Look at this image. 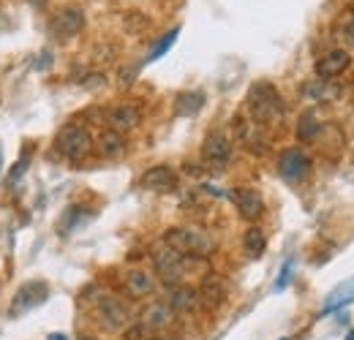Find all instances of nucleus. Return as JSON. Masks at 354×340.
Instances as JSON below:
<instances>
[{"instance_id":"nucleus-1","label":"nucleus","mask_w":354,"mask_h":340,"mask_svg":"<svg viewBox=\"0 0 354 340\" xmlns=\"http://www.w3.org/2000/svg\"><path fill=\"white\" fill-rule=\"evenodd\" d=\"M164 245L175 248L177 254L191 256V258H202V261L210 258L213 251H216L213 237L205 229H196V226H172V229H167Z\"/></svg>"},{"instance_id":"nucleus-2","label":"nucleus","mask_w":354,"mask_h":340,"mask_svg":"<svg viewBox=\"0 0 354 340\" xmlns=\"http://www.w3.org/2000/svg\"><path fill=\"white\" fill-rule=\"evenodd\" d=\"M248 112H251V120L259 123V126H275L281 123L283 117V98L270 82H257L248 90Z\"/></svg>"},{"instance_id":"nucleus-3","label":"nucleus","mask_w":354,"mask_h":340,"mask_svg":"<svg viewBox=\"0 0 354 340\" xmlns=\"http://www.w3.org/2000/svg\"><path fill=\"white\" fill-rule=\"evenodd\" d=\"M55 150L71 161V164H82L93 153V136L88 133V128L82 126H66L60 128V133L55 136Z\"/></svg>"},{"instance_id":"nucleus-4","label":"nucleus","mask_w":354,"mask_h":340,"mask_svg":"<svg viewBox=\"0 0 354 340\" xmlns=\"http://www.w3.org/2000/svg\"><path fill=\"white\" fill-rule=\"evenodd\" d=\"M95 324L104 330V332H120L131 324V310L123 299H118L115 294H104V297L95 299Z\"/></svg>"},{"instance_id":"nucleus-5","label":"nucleus","mask_w":354,"mask_h":340,"mask_svg":"<svg viewBox=\"0 0 354 340\" xmlns=\"http://www.w3.org/2000/svg\"><path fill=\"white\" fill-rule=\"evenodd\" d=\"M196 261H202V258H191V256L177 254L175 248H169V245H164V248H158V251L153 254L156 272H158L161 281H167L169 286L183 283V278L188 275L191 267H196Z\"/></svg>"},{"instance_id":"nucleus-6","label":"nucleus","mask_w":354,"mask_h":340,"mask_svg":"<svg viewBox=\"0 0 354 340\" xmlns=\"http://www.w3.org/2000/svg\"><path fill=\"white\" fill-rule=\"evenodd\" d=\"M172 324H175V310H172L167 302H150V305L142 310V316H139L136 332H139V335L158 338V335L169 332Z\"/></svg>"},{"instance_id":"nucleus-7","label":"nucleus","mask_w":354,"mask_h":340,"mask_svg":"<svg viewBox=\"0 0 354 340\" xmlns=\"http://www.w3.org/2000/svg\"><path fill=\"white\" fill-rule=\"evenodd\" d=\"M202 161L210 169H226V164L232 161V139L221 131H210L202 142Z\"/></svg>"},{"instance_id":"nucleus-8","label":"nucleus","mask_w":354,"mask_h":340,"mask_svg":"<svg viewBox=\"0 0 354 340\" xmlns=\"http://www.w3.org/2000/svg\"><path fill=\"white\" fill-rule=\"evenodd\" d=\"M278 174H281L286 182H303L310 174V158L303 150H297V147L283 150V153L278 155Z\"/></svg>"},{"instance_id":"nucleus-9","label":"nucleus","mask_w":354,"mask_h":340,"mask_svg":"<svg viewBox=\"0 0 354 340\" xmlns=\"http://www.w3.org/2000/svg\"><path fill=\"white\" fill-rule=\"evenodd\" d=\"M49 297V286H46L44 281H30V283H25L14 299H11V308H8V313L11 316H19V313H28V310H33V308H39L44 299Z\"/></svg>"},{"instance_id":"nucleus-10","label":"nucleus","mask_w":354,"mask_h":340,"mask_svg":"<svg viewBox=\"0 0 354 340\" xmlns=\"http://www.w3.org/2000/svg\"><path fill=\"white\" fill-rule=\"evenodd\" d=\"M49 28H52V33H55L57 39H74V36L85 28V14H82V8H77V6H66V8H60V11L52 17Z\"/></svg>"},{"instance_id":"nucleus-11","label":"nucleus","mask_w":354,"mask_h":340,"mask_svg":"<svg viewBox=\"0 0 354 340\" xmlns=\"http://www.w3.org/2000/svg\"><path fill=\"white\" fill-rule=\"evenodd\" d=\"M139 185L145 191H156V193H167L177 188V171L167 164H156L139 177Z\"/></svg>"},{"instance_id":"nucleus-12","label":"nucleus","mask_w":354,"mask_h":340,"mask_svg":"<svg viewBox=\"0 0 354 340\" xmlns=\"http://www.w3.org/2000/svg\"><path fill=\"white\" fill-rule=\"evenodd\" d=\"M229 199L234 202V207H237V213L243 215L245 220H257L259 215L265 213V202H262V193L257 191V188H234L232 193H229Z\"/></svg>"},{"instance_id":"nucleus-13","label":"nucleus","mask_w":354,"mask_h":340,"mask_svg":"<svg viewBox=\"0 0 354 340\" xmlns=\"http://www.w3.org/2000/svg\"><path fill=\"white\" fill-rule=\"evenodd\" d=\"M349 66H352V57H349L346 49H330L322 60H316V77L322 82H330V79L341 77Z\"/></svg>"},{"instance_id":"nucleus-14","label":"nucleus","mask_w":354,"mask_h":340,"mask_svg":"<svg viewBox=\"0 0 354 340\" xmlns=\"http://www.w3.org/2000/svg\"><path fill=\"white\" fill-rule=\"evenodd\" d=\"M232 126H234V133H237V139H240V144H243L245 150H251V153H265L267 139H265V133H262V126H259V123L234 117Z\"/></svg>"},{"instance_id":"nucleus-15","label":"nucleus","mask_w":354,"mask_h":340,"mask_svg":"<svg viewBox=\"0 0 354 340\" xmlns=\"http://www.w3.org/2000/svg\"><path fill=\"white\" fill-rule=\"evenodd\" d=\"M167 305L175 310V316H180V313H194V310H196L202 302H199V292H196V289L177 283V286H169Z\"/></svg>"},{"instance_id":"nucleus-16","label":"nucleus","mask_w":354,"mask_h":340,"mask_svg":"<svg viewBox=\"0 0 354 340\" xmlns=\"http://www.w3.org/2000/svg\"><path fill=\"white\" fill-rule=\"evenodd\" d=\"M139 120H142V115H139V109L133 106V104H120V106H112L109 112H106V123L112 131H120V133H126V131H131V128L139 126Z\"/></svg>"},{"instance_id":"nucleus-17","label":"nucleus","mask_w":354,"mask_h":340,"mask_svg":"<svg viewBox=\"0 0 354 340\" xmlns=\"http://www.w3.org/2000/svg\"><path fill=\"white\" fill-rule=\"evenodd\" d=\"M95 150H98V155H101V158H109V161H115V158H120V155L126 153V136H123L120 131H112V128H106V131L98 136V142H95Z\"/></svg>"},{"instance_id":"nucleus-18","label":"nucleus","mask_w":354,"mask_h":340,"mask_svg":"<svg viewBox=\"0 0 354 340\" xmlns=\"http://www.w3.org/2000/svg\"><path fill=\"white\" fill-rule=\"evenodd\" d=\"M156 292V278L145 270H131L126 275V294L133 299H142V297H150Z\"/></svg>"},{"instance_id":"nucleus-19","label":"nucleus","mask_w":354,"mask_h":340,"mask_svg":"<svg viewBox=\"0 0 354 340\" xmlns=\"http://www.w3.org/2000/svg\"><path fill=\"white\" fill-rule=\"evenodd\" d=\"M196 292H199V302H202L205 308H210V310L221 308L223 302H226V286H223L221 278H216V275L205 278V283H202Z\"/></svg>"},{"instance_id":"nucleus-20","label":"nucleus","mask_w":354,"mask_h":340,"mask_svg":"<svg viewBox=\"0 0 354 340\" xmlns=\"http://www.w3.org/2000/svg\"><path fill=\"white\" fill-rule=\"evenodd\" d=\"M352 302H354V278H349V281H344L341 286H335V289L327 294L322 313L327 316V313L341 310V308H346V305H352Z\"/></svg>"},{"instance_id":"nucleus-21","label":"nucleus","mask_w":354,"mask_h":340,"mask_svg":"<svg viewBox=\"0 0 354 340\" xmlns=\"http://www.w3.org/2000/svg\"><path fill=\"white\" fill-rule=\"evenodd\" d=\"M202 106H205V93H199V90L180 93V95L175 98V115L177 117H194Z\"/></svg>"},{"instance_id":"nucleus-22","label":"nucleus","mask_w":354,"mask_h":340,"mask_svg":"<svg viewBox=\"0 0 354 340\" xmlns=\"http://www.w3.org/2000/svg\"><path fill=\"white\" fill-rule=\"evenodd\" d=\"M243 248H245V254H248V256L259 258V256L265 254V248H267L265 232H262L259 226H251V229L245 232V237H243Z\"/></svg>"},{"instance_id":"nucleus-23","label":"nucleus","mask_w":354,"mask_h":340,"mask_svg":"<svg viewBox=\"0 0 354 340\" xmlns=\"http://www.w3.org/2000/svg\"><path fill=\"white\" fill-rule=\"evenodd\" d=\"M177 33H180V28H172V30H169V33H164V36H161V39H158V41L153 44V49H150V52H147V57H145V63H156V60H158V57H164V55H167V52H169V49H172V46H175V41H177Z\"/></svg>"},{"instance_id":"nucleus-24","label":"nucleus","mask_w":354,"mask_h":340,"mask_svg":"<svg viewBox=\"0 0 354 340\" xmlns=\"http://www.w3.org/2000/svg\"><path fill=\"white\" fill-rule=\"evenodd\" d=\"M319 131H322V123L316 120V115H313V112H306V115L300 117V123H297V139H300V142H313V139L319 136Z\"/></svg>"},{"instance_id":"nucleus-25","label":"nucleus","mask_w":354,"mask_h":340,"mask_svg":"<svg viewBox=\"0 0 354 340\" xmlns=\"http://www.w3.org/2000/svg\"><path fill=\"white\" fill-rule=\"evenodd\" d=\"M289 281H292V258H286V261H283L281 275H278V281H275V292H283V289L289 286Z\"/></svg>"},{"instance_id":"nucleus-26","label":"nucleus","mask_w":354,"mask_h":340,"mask_svg":"<svg viewBox=\"0 0 354 340\" xmlns=\"http://www.w3.org/2000/svg\"><path fill=\"white\" fill-rule=\"evenodd\" d=\"M341 25H344V39H346V44L354 49V11H349V17H346V22L341 19Z\"/></svg>"},{"instance_id":"nucleus-27","label":"nucleus","mask_w":354,"mask_h":340,"mask_svg":"<svg viewBox=\"0 0 354 340\" xmlns=\"http://www.w3.org/2000/svg\"><path fill=\"white\" fill-rule=\"evenodd\" d=\"M49 63H52V55H49V52H41V55H39V60L33 63V68H36V71H44Z\"/></svg>"},{"instance_id":"nucleus-28","label":"nucleus","mask_w":354,"mask_h":340,"mask_svg":"<svg viewBox=\"0 0 354 340\" xmlns=\"http://www.w3.org/2000/svg\"><path fill=\"white\" fill-rule=\"evenodd\" d=\"M46 340H68V338H66V335H60V332H55V335H49Z\"/></svg>"},{"instance_id":"nucleus-29","label":"nucleus","mask_w":354,"mask_h":340,"mask_svg":"<svg viewBox=\"0 0 354 340\" xmlns=\"http://www.w3.org/2000/svg\"><path fill=\"white\" fill-rule=\"evenodd\" d=\"M153 340H175V338H167V335H158V338H153Z\"/></svg>"},{"instance_id":"nucleus-30","label":"nucleus","mask_w":354,"mask_h":340,"mask_svg":"<svg viewBox=\"0 0 354 340\" xmlns=\"http://www.w3.org/2000/svg\"><path fill=\"white\" fill-rule=\"evenodd\" d=\"M344 340H354V330H352V332H349V335H346Z\"/></svg>"},{"instance_id":"nucleus-31","label":"nucleus","mask_w":354,"mask_h":340,"mask_svg":"<svg viewBox=\"0 0 354 340\" xmlns=\"http://www.w3.org/2000/svg\"><path fill=\"white\" fill-rule=\"evenodd\" d=\"M283 340H289V338H283Z\"/></svg>"}]
</instances>
